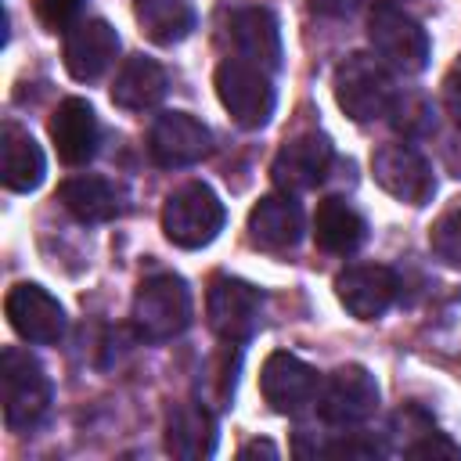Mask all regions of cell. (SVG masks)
I'll return each mask as SVG.
<instances>
[{"instance_id":"7402d4cb","label":"cell","mask_w":461,"mask_h":461,"mask_svg":"<svg viewBox=\"0 0 461 461\" xmlns=\"http://www.w3.org/2000/svg\"><path fill=\"white\" fill-rule=\"evenodd\" d=\"M367 238V220L342 198H324L317 202V212H313V241L321 252H331V256H349L364 245Z\"/></svg>"},{"instance_id":"ac0fdd59","label":"cell","mask_w":461,"mask_h":461,"mask_svg":"<svg viewBox=\"0 0 461 461\" xmlns=\"http://www.w3.org/2000/svg\"><path fill=\"white\" fill-rule=\"evenodd\" d=\"M303 238V209L292 194L277 191L252 205L249 212V241L267 252H288Z\"/></svg>"},{"instance_id":"f546056e","label":"cell","mask_w":461,"mask_h":461,"mask_svg":"<svg viewBox=\"0 0 461 461\" xmlns=\"http://www.w3.org/2000/svg\"><path fill=\"white\" fill-rule=\"evenodd\" d=\"M443 104H447V112L454 115V122L461 126V61L447 72V79H443Z\"/></svg>"},{"instance_id":"5bb4252c","label":"cell","mask_w":461,"mask_h":461,"mask_svg":"<svg viewBox=\"0 0 461 461\" xmlns=\"http://www.w3.org/2000/svg\"><path fill=\"white\" fill-rule=\"evenodd\" d=\"M396 274L382 263H353L335 277V295L357 321H378L396 299Z\"/></svg>"},{"instance_id":"8fae6325","label":"cell","mask_w":461,"mask_h":461,"mask_svg":"<svg viewBox=\"0 0 461 461\" xmlns=\"http://www.w3.org/2000/svg\"><path fill=\"white\" fill-rule=\"evenodd\" d=\"M371 173H375V184L385 194H393L396 202L429 205L436 194L432 169L411 144H382L371 155Z\"/></svg>"},{"instance_id":"d4e9b609","label":"cell","mask_w":461,"mask_h":461,"mask_svg":"<svg viewBox=\"0 0 461 461\" xmlns=\"http://www.w3.org/2000/svg\"><path fill=\"white\" fill-rule=\"evenodd\" d=\"M238 367H241V346L238 342H223L202 367L198 378V403H205L209 411H223L234 400V385H238Z\"/></svg>"},{"instance_id":"cb8c5ba5","label":"cell","mask_w":461,"mask_h":461,"mask_svg":"<svg viewBox=\"0 0 461 461\" xmlns=\"http://www.w3.org/2000/svg\"><path fill=\"white\" fill-rule=\"evenodd\" d=\"M133 14L140 32L158 47H173L187 40L198 22L194 0H133Z\"/></svg>"},{"instance_id":"277c9868","label":"cell","mask_w":461,"mask_h":461,"mask_svg":"<svg viewBox=\"0 0 461 461\" xmlns=\"http://www.w3.org/2000/svg\"><path fill=\"white\" fill-rule=\"evenodd\" d=\"M227 209L216 198V191L202 180L180 184L166 194L162 205V230L176 249H202L223 230Z\"/></svg>"},{"instance_id":"30bf717a","label":"cell","mask_w":461,"mask_h":461,"mask_svg":"<svg viewBox=\"0 0 461 461\" xmlns=\"http://www.w3.org/2000/svg\"><path fill=\"white\" fill-rule=\"evenodd\" d=\"M212 151V133L187 112H162L148 130V155L162 169H184Z\"/></svg>"},{"instance_id":"44dd1931","label":"cell","mask_w":461,"mask_h":461,"mask_svg":"<svg viewBox=\"0 0 461 461\" xmlns=\"http://www.w3.org/2000/svg\"><path fill=\"white\" fill-rule=\"evenodd\" d=\"M166 450L184 461L216 454V418L205 403H184L166 418Z\"/></svg>"},{"instance_id":"4316f807","label":"cell","mask_w":461,"mask_h":461,"mask_svg":"<svg viewBox=\"0 0 461 461\" xmlns=\"http://www.w3.org/2000/svg\"><path fill=\"white\" fill-rule=\"evenodd\" d=\"M389 115H396L393 126H396L403 137H421V133H429V130L436 126L432 104H429L425 97H418V94H411V97H400V94H396Z\"/></svg>"},{"instance_id":"8992f818","label":"cell","mask_w":461,"mask_h":461,"mask_svg":"<svg viewBox=\"0 0 461 461\" xmlns=\"http://www.w3.org/2000/svg\"><path fill=\"white\" fill-rule=\"evenodd\" d=\"M212 83H216L220 104L241 130H259L270 122V115L277 108V90L270 83V72H263L241 58H227L216 68Z\"/></svg>"},{"instance_id":"ba28073f","label":"cell","mask_w":461,"mask_h":461,"mask_svg":"<svg viewBox=\"0 0 461 461\" xmlns=\"http://www.w3.org/2000/svg\"><path fill=\"white\" fill-rule=\"evenodd\" d=\"M378 411V382L364 364H342L335 367L317 393V414L321 421L335 429L364 425Z\"/></svg>"},{"instance_id":"4fadbf2b","label":"cell","mask_w":461,"mask_h":461,"mask_svg":"<svg viewBox=\"0 0 461 461\" xmlns=\"http://www.w3.org/2000/svg\"><path fill=\"white\" fill-rule=\"evenodd\" d=\"M4 313H7V324L14 328V335L32 342V346H50V342H58L65 335L61 303L47 288H40L32 281H22V285H14L7 292Z\"/></svg>"},{"instance_id":"3957f363","label":"cell","mask_w":461,"mask_h":461,"mask_svg":"<svg viewBox=\"0 0 461 461\" xmlns=\"http://www.w3.org/2000/svg\"><path fill=\"white\" fill-rule=\"evenodd\" d=\"M367 40L375 47V58H382L389 68H396L403 76H418L432 54V43H429V32L421 29V22L389 0H378L371 7Z\"/></svg>"},{"instance_id":"5b68a950","label":"cell","mask_w":461,"mask_h":461,"mask_svg":"<svg viewBox=\"0 0 461 461\" xmlns=\"http://www.w3.org/2000/svg\"><path fill=\"white\" fill-rule=\"evenodd\" d=\"M133 324L148 342H169L191 324V288L176 274H151L137 285Z\"/></svg>"},{"instance_id":"52a82bcc","label":"cell","mask_w":461,"mask_h":461,"mask_svg":"<svg viewBox=\"0 0 461 461\" xmlns=\"http://www.w3.org/2000/svg\"><path fill=\"white\" fill-rule=\"evenodd\" d=\"M205 321L223 342H245L263 321V292L241 277L216 274L205 288Z\"/></svg>"},{"instance_id":"f1b7e54d","label":"cell","mask_w":461,"mask_h":461,"mask_svg":"<svg viewBox=\"0 0 461 461\" xmlns=\"http://www.w3.org/2000/svg\"><path fill=\"white\" fill-rule=\"evenodd\" d=\"M403 454H407V457H461V447L450 443L443 432L425 429L421 439H414L411 447H403Z\"/></svg>"},{"instance_id":"ffe728a7","label":"cell","mask_w":461,"mask_h":461,"mask_svg":"<svg viewBox=\"0 0 461 461\" xmlns=\"http://www.w3.org/2000/svg\"><path fill=\"white\" fill-rule=\"evenodd\" d=\"M166 68L155 58L133 54L122 61V68L112 79V104L122 112H148L166 97Z\"/></svg>"},{"instance_id":"603a6c76","label":"cell","mask_w":461,"mask_h":461,"mask_svg":"<svg viewBox=\"0 0 461 461\" xmlns=\"http://www.w3.org/2000/svg\"><path fill=\"white\" fill-rule=\"evenodd\" d=\"M58 202L79 220V223H108L112 216L122 212V202H119V191L112 180L104 176H68L61 187H58Z\"/></svg>"},{"instance_id":"7c38bea8","label":"cell","mask_w":461,"mask_h":461,"mask_svg":"<svg viewBox=\"0 0 461 461\" xmlns=\"http://www.w3.org/2000/svg\"><path fill=\"white\" fill-rule=\"evenodd\" d=\"M331 158H335V148H331V140L324 133H299V137L285 140L281 151L270 162L274 187L285 191V194L313 191L328 176Z\"/></svg>"},{"instance_id":"7a4b0ae2","label":"cell","mask_w":461,"mask_h":461,"mask_svg":"<svg viewBox=\"0 0 461 461\" xmlns=\"http://www.w3.org/2000/svg\"><path fill=\"white\" fill-rule=\"evenodd\" d=\"M331 90L339 108L353 119V122H371L389 115L393 101H396V86L389 76V65L375 54H349L339 61L335 76H331Z\"/></svg>"},{"instance_id":"2e32d148","label":"cell","mask_w":461,"mask_h":461,"mask_svg":"<svg viewBox=\"0 0 461 461\" xmlns=\"http://www.w3.org/2000/svg\"><path fill=\"white\" fill-rule=\"evenodd\" d=\"M115 54H119V32L104 18L76 22L65 32L61 61H65V72L79 83H94L115 61Z\"/></svg>"},{"instance_id":"e0dca14e","label":"cell","mask_w":461,"mask_h":461,"mask_svg":"<svg viewBox=\"0 0 461 461\" xmlns=\"http://www.w3.org/2000/svg\"><path fill=\"white\" fill-rule=\"evenodd\" d=\"M97 115L83 97H65L50 115V140L65 166H86L97 151Z\"/></svg>"},{"instance_id":"d6986e66","label":"cell","mask_w":461,"mask_h":461,"mask_svg":"<svg viewBox=\"0 0 461 461\" xmlns=\"http://www.w3.org/2000/svg\"><path fill=\"white\" fill-rule=\"evenodd\" d=\"M47 176V158L43 148L29 137V130H22L18 122H4L0 130V180L7 191H36Z\"/></svg>"},{"instance_id":"83f0119b","label":"cell","mask_w":461,"mask_h":461,"mask_svg":"<svg viewBox=\"0 0 461 461\" xmlns=\"http://www.w3.org/2000/svg\"><path fill=\"white\" fill-rule=\"evenodd\" d=\"M83 11V0H32V14L50 32H68Z\"/></svg>"},{"instance_id":"9c48e42d","label":"cell","mask_w":461,"mask_h":461,"mask_svg":"<svg viewBox=\"0 0 461 461\" xmlns=\"http://www.w3.org/2000/svg\"><path fill=\"white\" fill-rule=\"evenodd\" d=\"M259 393L263 400L270 403V411L277 414H303L317 403V393H321V378L317 371L299 360L295 353H285V349H274L267 360H263V371H259Z\"/></svg>"},{"instance_id":"4dcf8cb0","label":"cell","mask_w":461,"mask_h":461,"mask_svg":"<svg viewBox=\"0 0 461 461\" xmlns=\"http://www.w3.org/2000/svg\"><path fill=\"white\" fill-rule=\"evenodd\" d=\"M313 14H328V18H342L353 11V0H306Z\"/></svg>"},{"instance_id":"d6a6232c","label":"cell","mask_w":461,"mask_h":461,"mask_svg":"<svg viewBox=\"0 0 461 461\" xmlns=\"http://www.w3.org/2000/svg\"><path fill=\"white\" fill-rule=\"evenodd\" d=\"M443 158H447V166L454 169V176H461V137H454V140L443 148Z\"/></svg>"},{"instance_id":"484cf974","label":"cell","mask_w":461,"mask_h":461,"mask_svg":"<svg viewBox=\"0 0 461 461\" xmlns=\"http://www.w3.org/2000/svg\"><path fill=\"white\" fill-rule=\"evenodd\" d=\"M429 249L447 267H461V198L454 205H447L436 216V223L429 227Z\"/></svg>"},{"instance_id":"9a60e30c","label":"cell","mask_w":461,"mask_h":461,"mask_svg":"<svg viewBox=\"0 0 461 461\" xmlns=\"http://www.w3.org/2000/svg\"><path fill=\"white\" fill-rule=\"evenodd\" d=\"M227 36H230V47L241 61H249L263 72L281 68V25H277V14L270 7L234 11L227 22Z\"/></svg>"},{"instance_id":"1f68e13d","label":"cell","mask_w":461,"mask_h":461,"mask_svg":"<svg viewBox=\"0 0 461 461\" xmlns=\"http://www.w3.org/2000/svg\"><path fill=\"white\" fill-rule=\"evenodd\" d=\"M277 457V447L270 443V439H252V443H245L241 450H238V457Z\"/></svg>"},{"instance_id":"6da1fadb","label":"cell","mask_w":461,"mask_h":461,"mask_svg":"<svg viewBox=\"0 0 461 461\" xmlns=\"http://www.w3.org/2000/svg\"><path fill=\"white\" fill-rule=\"evenodd\" d=\"M0 403L11 432H32L50 407V378L43 375L40 360L18 346L0 353Z\"/></svg>"}]
</instances>
